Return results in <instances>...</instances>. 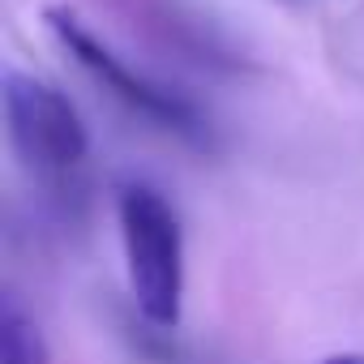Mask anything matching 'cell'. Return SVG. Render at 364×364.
Wrapping results in <instances>:
<instances>
[{"label":"cell","instance_id":"5b68a950","mask_svg":"<svg viewBox=\"0 0 364 364\" xmlns=\"http://www.w3.org/2000/svg\"><path fill=\"white\" fill-rule=\"evenodd\" d=\"M317 364H364V351H338V355H326Z\"/></svg>","mask_w":364,"mask_h":364},{"label":"cell","instance_id":"7a4b0ae2","mask_svg":"<svg viewBox=\"0 0 364 364\" xmlns=\"http://www.w3.org/2000/svg\"><path fill=\"white\" fill-rule=\"evenodd\" d=\"M43 26H48V35L60 43V52H65L90 82H99L116 103H124L129 112H137L141 120H150V124L163 129V133H176L180 141L210 146V124H206V116H202L185 95H176L171 86H163V82L137 73L129 60H120V56L82 22V14H73L69 5H52V9H43Z\"/></svg>","mask_w":364,"mask_h":364},{"label":"cell","instance_id":"277c9868","mask_svg":"<svg viewBox=\"0 0 364 364\" xmlns=\"http://www.w3.org/2000/svg\"><path fill=\"white\" fill-rule=\"evenodd\" d=\"M0 351H5V364H52L43 330L35 326V317L22 313L14 296H5V309H0Z\"/></svg>","mask_w":364,"mask_h":364},{"label":"cell","instance_id":"3957f363","mask_svg":"<svg viewBox=\"0 0 364 364\" xmlns=\"http://www.w3.org/2000/svg\"><path fill=\"white\" fill-rule=\"evenodd\" d=\"M0 99H5V124H9L14 154L22 159L31 176L60 185L86 163L90 133L60 86L35 73H22V69H5Z\"/></svg>","mask_w":364,"mask_h":364},{"label":"cell","instance_id":"6da1fadb","mask_svg":"<svg viewBox=\"0 0 364 364\" xmlns=\"http://www.w3.org/2000/svg\"><path fill=\"white\" fill-rule=\"evenodd\" d=\"M116 228L137 317L176 330L185 317V232L176 206L146 180H129L116 189Z\"/></svg>","mask_w":364,"mask_h":364}]
</instances>
